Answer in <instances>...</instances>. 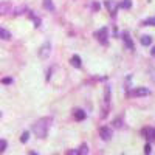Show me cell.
<instances>
[{
  "instance_id": "cell-1",
  "label": "cell",
  "mask_w": 155,
  "mask_h": 155,
  "mask_svg": "<svg viewBox=\"0 0 155 155\" xmlns=\"http://www.w3.org/2000/svg\"><path fill=\"white\" fill-rule=\"evenodd\" d=\"M51 123H53V118L51 116H47V118H41L37 120L36 124L33 126V132L37 138H45L47 134H48V129L51 126Z\"/></svg>"
},
{
  "instance_id": "cell-2",
  "label": "cell",
  "mask_w": 155,
  "mask_h": 155,
  "mask_svg": "<svg viewBox=\"0 0 155 155\" xmlns=\"http://www.w3.org/2000/svg\"><path fill=\"white\" fill-rule=\"evenodd\" d=\"M127 95H129V96H134V98L146 96V95H149V90L144 88V87H135V88H132V90H129V93H127Z\"/></svg>"
},
{
  "instance_id": "cell-3",
  "label": "cell",
  "mask_w": 155,
  "mask_h": 155,
  "mask_svg": "<svg viewBox=\"0 0 155 155\" xmlns=\"http://www.w3.org/2000/svg\"><path fill=\"white\" fill-rule=\"evenodd\" d=\"M50 53H51V44L47 41L45 44H42L41 48H39V58H41V59H47L50 56Z\"/></svg>"
},
{
  "instance_id": "cell-4",
  "label": "cell",
  "mask_w": 155,
  "mask_h": 155,
  "mask_svg": "<svg viewBox=\"0 0 155 155\" xmlns=\"http://www.w3.org/2000/svg\"><path fill=\"white\" fill-rule=\"evenodd\" d=\"M106 8H107V11L110 12L112 16H115L116 14V9L120 8V2H116V0H106Z\"/></svg>"
},
{
  "instance_id": "cell-5",
  "label": "cell",
  "mask_w": 155,
  "mask_h": 155,
  "mask_svg": "<svg viewBox=\"0 0 155 155\" xmlns=\"http://www.w3.org/2000/svg\"><path fill=\"white\" fill-rule=\"evenodd\" d=\"M107 36H109V31H107L106 27L101 28V30H98V31L95 33V37L98 39L101 44H107Z\"/></svg>"
},
{
  "instance_id": "cell-6",
  "label": "cell",
  "mask_w": 155,
  "mask_h": 155,
  "mask_svg": "<svg viewBox=\"0 0 155 155\" xmlns=\"http://www.w3.org/2000/svg\"><path fill=\"white\" fill-rule=\"evenodd\" d=\"M11 9H12L11 2H8V0H0V16L8 14V12H11Z\"/></svg>"
},
{
  "instance_id": "cell-7",
  "label": "cell",
  "mask_w": 155,
  "mask_h": 155,
  "mask_svg": "<svg viewBox=\"0 0 155 155\" xmlns=\"http://www.w3.org/2000/svg\"><path fill=\"white\" fill-rule=\"evenodd\" d=\"M99 137L104 140V141H109V140H112V129L110 127H107V126H102L101 129H99Z\"/></svg>"
},
{
  "instance_id": "cell-8",
  "label": "cell",
  "mask_w": 155,
  "mask_h": 155,
  "mask_svg": "<svg viewBox=\"0 0 155 155\" xmlns=\"http://www.w3.org/2000/svg\"><path fill=\"white\" fill-rule=\"evenodd\" d=\"M143 137H146L149 141H155V127H144L143 130H141Z\"/></svg>"
},
{
  "instance_id": "cell-9",
  "label": "cell",
  "mask_w": 155,
  "mask_h": 155,
  "mask_svg": "<svg viewBox=\"0 0 155 155\" xmlns=\"http://www.w3.org/2000/svg\"><path fill=\"white\" fill-rule=\"evenodd\" d=\"M123 41H124V44H126V47H127V50H135V47H134V42H132V39H130V36H129V33L127 31H124L123 33Z\"/></svg>"
},
{
  "instance_id": "cell-10",
  "label": "cell",
  "mask_w": 155,
  "mask_h": 155,
  "mask_svg": "<svg viewBox=\"0 0 155 155\" xmlns=\"http://www.w3.org/2000/svg\"><path fill=\"white\" fill-rule=\"evenodd\" d=\"M85 116H87V113H85L82 109H74V110H73V118H74L76 121L85 120Z\"/></svg>"
},
{
  "instance_id": "cell-11",
  "label": "cell",
  "mask_w": 155,
  "mask_h": 155,
  "mask_svg": "<svg viewBox=\"0 0 155 155\" xmlns=\"http://www.w3.org/2000/svg\"><path fill=\"white\" fill-rule=\"evenodd\" d=\"M70 62H71V65H73V67H76V68H81V67H82L81 58L78 56V54H73V56H71V59H70Z\"/></svg>"
},
{
  "instance_id": "cell-12",
  "label": "cell",
  "mask_w": 155,
  "mask_h": 155,
  "mask_svg": "<svg viewBox=\"0 0 155 155\" xmlns=\"http://www.w3.org/2000/svg\"><path fill=\"white\" fill-rule=\"evenodd\" d=\"M9 39H11V33L0 27V41H9Z\"/></svg>"
},
{
  "instance_id": "cell-13",
  "label": "cell",
  "mask_w": 155,
  "mask_h": 155,
  "mask_svg": "<svg viewBox=\"0 0 155 155\" xmlns=\"http://www.w3.org/2000/svg\"><path fill=\"white\" fill-rule=\"evenodd\" d=\"M44 8L48 11H54V5H53V0H44Z\"/></svg>"
},
{
  "instance_id": "cell-14",
  "label": "cell",
  "mask_w": 155,
  "mask_h": 155,
  "mask_svg": "<svg viewBox=\"0 0 155 155\" xmlns=\"http://www.w3.org/2000/svg\"><path fill=\"white\" fill-rule=\"evenodd\" d=\"M141 25H143V27H152V25H155V17H149V19L143 20Z\"/></svg>"
},
{
  "instance_id": "cell-15",
  "label": "cell",
  "mask_w": 155,
  "mask_h": 155,
  "mask_svg": "<svg viewBox=\"0 0 155 155\" xmlns=\"http://www.w3.org/2000/svg\"><path fill=\"white\" fill-rule=\"evenodd\" d=\"M132 6V0H123V2H120V8L123 9H129Z\"/></svg>"
},
{
  "instance_id": "cell-16",
  "label": "cell",
  "mask_w": 155,
  "mask_h": 155,
  "mask_svg": "<svg viewBox=\"0 0 155 155\" xmlns=\"http://www.w3.org/2000/svg\"><path fill=\"white\" fill-rule=\"evenodd\" d=\"M150 42H152L150 36H141V44L143 45H150Z\"/></svg>"
},
{
  "instance_id": "cell-17",
  "label": "cell",
  "mask_w": 155,
  "mask_h": 155,
  "mask_svg": "<svg viewBox=\"0 0 155 155\" xmlns=\"http://www.w3.org/2000/svg\"><path fill=\"white\" fill-rule=\"evenodd\" d=\"M78 150H79V155H87V153H88V149H87V144H85V143H84L79 149H78Z\"/></svg>"
},
{
  "instance_id": "cell-18",
  "label": "cell",
  "mask_w": 155,
  "mask_h": 155,
  "mask_svg": "<svg viewBox=\"0 0 155 155\" xmlns=\"http://www.w3.org/2000/svg\"><path fill=\"white\" fill-rule=\"evenodd\" d=\"M30 19H31V20H34L36 27H39V25H41V19H39V17H36V16L33 14V12H30Z\"/></svg>"
},
{
  "instance_id": "cell-19",
  "label": "cell",
  "mask_w": 155,
  "mask_h": 155,
  "mask_svg": "<svg viewBox=\"0 0 155 155\" xmlns=\"http://www.w3.org/2000/svg\"><path fill=\"white\" fill-rule=\"evenodd\" d=\"M28 138H30V132H23L22 137H20V141H22V143H27Z\"/></svg>"
},
{
  "instance_id": "cell-20",
  "label": "cell",
  "mask_w": 155,
  "mask_h": 155,
  "mask_svg": "<svg viewBox=\"0 0 155 155\" xmlns=\"http://www.w3.org/2000/svg\"><path fill=\"white\" fill-rule=\"evenodd\" d=\"M6 146H8L6 140H0V152H3V150L6 149Z\"/></svg>"
},
{
  "instance_id": "cell-21",
  "label": "cell",
  "mask_w": 155,
  "mask_h": 155,
  "mask_svg": "<svg viewBox=\"0 0 155 155\" xmlns=\"http://www.w3.org/2000/svg\"><path fill=\"white\" fill-rule=\"evenodd\" d=\"M22 11H27V6H19V8L14 11V14H16V16H19V14H23Z\"/></svg>"
},
{
  "instance_id": "cell-22",
  "label": "cell",
  "mask_w": 155,
  "mask_h": 155,
  "mask_svg": "<svg viewBox=\"0 0 155 155\" xmlns=\"http://www.w3.org/2000/svg\"><path fill=\"white\" fill-rule=\"evenodd\" d=\"M65 155H79V150L78 149H70V150H67Z\"/></svg>"
},
{
  "instance_id": "cell-23",
  "label": "cell",
  "mask_w": 155,
  "mask_h": 155,
  "mask_svg": "<svg viewBox=\"0 0 155 155\" xmlns=\"http://www.w3.org/2000/svg\"><path fill=\"white\" fill-rule=\"evenodd\" d=\"M144 153H146V155H150V144H149V143L144 146Z\"/></svg>"
},
{
  "instance_id": "cell-24",
  "label": "cell",
  "mask_w": 155,
  "mask_h": 155,
  "mask_svg": "<svg viewBox=\"0 0 155 155\" xmlns=\"http://www.w3.org/2000/svg\"><path fill=\"white\" fill-rule=\"evenodd\" d=\"M2 82H3V84H11V82H12V79H11V78H3Z\"/></svg>"
},
{
  "instance_id": "cell-25",
  "label": "cell",
  "mask_w": 155,
  "mask_h": 155,
  "mask_svg": "<svg viewBox=\"0 0 155 155\" xmlns=\"http://www.w3.org/2000/svg\"><path fill=\"white\" fill-rule=\"evenodd\" d=\"M93 9H99V5L98 3H93Z\"/></svg>"
},
{
  "instance_id": "cell-26",
  "label": "cell",
  "mask_w": 155,
  "mask_h": 155,
  "mask_svg": "<svg viewBox=\"0 0 155 155\" xmlns=\"http://www.w3.org/2000/svg\"><path fill=\"white\" fill-rule=\"evenodd\" d=\"M150 54H152V56H155V47L152 48V51H150Z\"/></svg>"
},
{
  "instance_id": "cell-27",
  "label": "cell",
  "mask_w": 155,
  "mask_h": 155,
  "mask_svg": "<svg viewBox=\"0 0 155 155\" xmlns=\"http://www.w3.org/2000/svg\"><path fill=\"white\" fill-rule=\"evenodd\" d=\"M28 155H37V153H36V152H30Z\"/></svg>"
},
{
  "instance_id": "cell-28",
  "label": "cell",
  "mask_w": 155,
  "mask_h": 155,
  "mask_svg": "<svg viewBox=\"0 0 155 155\" xmlns=\"http://www.w3.org/2000/svg\"><path fill=\"white\" fill-rule=\"evenodd\" d=\"M0 115H2V113H0Z\"/></svg>"
}]
</instances>
